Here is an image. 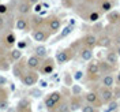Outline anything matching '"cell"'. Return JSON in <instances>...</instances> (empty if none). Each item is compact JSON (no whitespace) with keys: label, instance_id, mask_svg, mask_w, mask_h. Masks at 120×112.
<instances>
[{"label":"cell","instance_id":"cell-1","mask_svg":"<svg viewBox=\"0 0 120 112\" xmlns=\"http://www.w3.org/2000/svg\"><path fill=\"white\" fill-rule=\"evenodd\" d=\"M86 75L90 81H98L100 77H101V71H100V67H98V62H94V60H90V63L87 64V68H86Z\"/></svg>","mask_w":120,"mask_h":112},{"label":"cell","instance_id":"cell-2","mask_svg":"<svg viewBox=\"0 0 120 112\" xmlns=\"http://www.w3.org/2000/svg\"><path fill=\"white\" fill-rule=\"evenodd\" d=\"M60 101H61V93L60 92H53L45 98V107L48 108V111L52 112L55 109V107L59 104Z\"/></svg>","mask_w":120,"mask_h":112},{"label":"cell","instance_id":"cell-3","mask_svg":"<svg viewBox=\"0 0 120 112\" xmlns=\"http://www.w3.org/2000/svg\"><path fill=\"white\" fill-rule=\"evenodd\" d=\"M98 96L101 98L102 104H108L109 101L113 100V92H112V88H105V86H101L98 89Z\"/></svg>","mask_w":120,"mask_h":112},{"label":"cell","instance_id":"cell-4","mask_svg":"<svg viewBox=\"0 0 120 112\" xmlns=\"http://www.w3.org/2000/svg\"><path fill=\"white\" fill-rule=\"evenodd\" d=\"M72 56H74V52L71 51V48L63 49V51H59V52H57V55H56V62H57L59 64H63V63L70 62V60L72 59Z\"/></svg>","mask_w":120,"mask_h":112},{"label":"cell","instance_id":"cell-5","mask_svg":"<svg viewBox=\"0 0 120 112\" xmlns=\"http://www.w3.org/2000/svg\"><path fill=\"white\" fill-rule=\"evenodd\" d=\"M85 100H86V103L94 105L96 108L102 105V101H101V98H100L97 92H87V93L85 94Z\"/></svg>","mask_w":120,"mask_h":112},{"label":"cell","instance_id":"cell-6","mask_svg":"<svg viewBox=\"0 0 120 112\" xmlns=\"http://www.w3.org/2000/svg\"><path fill=\"white\" fill-rule=\"evenodd\" d=\"M81 41L83 42L85 46H87V48H91V49H93V48H96V46H97L98 37L96 36V34H93V33H89V34H86Z\"/></svg>","mask_w":120,"mask_h":112},{"label":"cell","instance_id":"cell-7","mask_svg":"<svg viewBox=\"0 0 120 112\" xmlns=\"http://www.w3.org/2000/svg\"><path fill=\"white\" fill-rule=\"evenodd\" d=\"M22 82L26 86H33V85H36L38 82V75L34 71H29L22 77Z\"/></svg>","mask_w":120,"mask_h":112},{"label":"cell","instance_id":"cell-8","mask_svg":"<svg viewBox=\"0 0 120 112\" xmlns=\"http://www.w3.org/2000/svg\"><path fill=\"white\" fill-rule=\"evenodd\" d=\"M98 67H100L101 74H112L113 71L116 70V66L108 63L106 60H100V62H98Z\"/></svg>","mask_w":120,"mask_h":112},{"label":"cell","instance_id":"cell-9","mask_svg":"<svg viewBox=\"0 0 120 112\" xmlns=\"http://www.w3.org/2000/svg\"><path fill=\"white\" fill-rule=\"evenodd\" d=\"M49 37V33L48 31H45L42 29H36L33 31V38H34V41H37V42H45L46 40Z\"/></svg>","mask_w":120,"mask_h":112},{"label":"cell","instance_id":"cell-10","mask_svg":"<svg viewBox=\"0 0 120 112\" xmlns=\"http://www.w3.org/2000/svg\"><path fill=\"white\" fill-rule=\"evenodd\" d=\"M112 44H113V38L109 34H102L101 37L98 38L97 46H100V48H111Z\"/></svg>","mask_w":120,"mask_h":112},{"label":"cell","instance_id":"cell-11","mask_svg":"<svg viewBox=\"0 0 120 112\" xmlns=\"http://www.w3.org/2000/svg\"><path fill=\"white\" fill-rule=\"evenodd\" d=\"M106 21L109 25H119L120 23V12L116 10H111L106 12Z\"/></svg>","mask_w":120,"mask_h":112},{"label":"cell","instance_id":"cell-12","mask_svg":"<svg viewBox=\"0 0 120 112\" xmlns=\"http://www.w3.org/2000/svg\"><path fill=\"white\" fill-rule=\"evenodd\" d=\"M105 60H106L108 63H111V64H113V66L117 67V64H119V55L116 52V49H115V51L109 49V51L106 52V55H105Z\"/></svg>","mask_w":120,"mask_h":112},{"label":"cell","instance_id":"cell-13","mask_svg":"<svg viewBox=\"0 0 120 112\" xmlns=\"http://www.w3.org/2000/svg\"><path fill=\"white\" fill-rule=\"evenodd\" d=\"M27 67L31 70H37L41 67V58H38L37 55H31L27 59Z\"/></svg>","mask_w":120,"mask_h":112},{"label":"cell","instance_id":"cell-14","mask_svg":"<svg viewBox=\"0 0 120 112\" xmlns=\"http://www.w3.org/2000/svg\"><path fill=\"white\" fill-rule=\"evenodd\" d=\"M48 27H49V31L51 33H56L57 30H60L61 27V22H60L59 18H56V16H53L49 19V22H48Z\"/></svg>","mask_w":120,"mask_h":112},{"label":"cell","instance_id":"cell-15","mask_svg":"<svg viewBox=\"0 0 120 112\" xmlns=\"http://www.w3.org/2000/svg\"><path fill=\"white\" fill-rule=\"evenodd\" d=\"M101 83H102V86L105 88H113L115 86V77L112 74H104V77L101 78Z\"/></svg>","mask_w":120,"mask_h":112},{"label":"cell","instance_id":"cell-16","mask_svg":"<svg viewBox=\"0 0 120 112\" xmlns=\"http://www.w3.org/2000/svg\"><path fill=\"white\" fill-rule=\"evenodd\" d=\"M81 58L85 62L93 60V49L91 48H87V46H83L82 49H81Z\"/></svg>","mask_w":120,"mask_h":112},{"label":"cell","instance_id":"cell-17","mask_svg":"<svg viewBox=\"0 0 120 112\" xmlns=\"http://www.w3.org/2000/svg\"><path fill=\"white\" fill-rule=\"evenodd\" d=\"M30 10H31V4H30L27 0H26V1H22V3H19V4H18V11H19V14L26 15V14H29V12H30Z\"/></svg>","mask_w":120,"mask_h":112},{"label":"cell","instance_id":"cell-18","mask_svg":"<svg viewBox=\"0 0 120 112\" xmlns=\"http://www.w3.org/2000/svg\"><path fill=\"white\" fill-rule=\"evenodd\" d=\"M52 112H71L70 103H67V101H60L59 104L55 107V109Z\"/></svg>","mask_w":120,"mask_h":112},{"label":"cell","instance_id":"cell-19","mask_svg":"<svg viewBox=\"0 0 120 112\" xmlns=\"http://www.w3.org/2000/svg\"><path fill=\"white\" fill-rule=\"evenodd\" d=\"M82 103H81V98L78 97V94H74V97L71 98V101H70V108H71V111H76V109H79V108H82Z\"/></svg>","mask_w":120,"mask_h":112},{"label":"cell","instance_id":"cell-20","mask_svg":"<svg viewBox=\"0 0 120 112\" xmlns=\"http://www.w3.org/2000/svg\"><path fill=\"white\" fill-rule=\"evenodd\" d=\"M55 68V64H53V60L52 59H48L46 63H44V66L41 67V73L42 74H51Z\"/></svg>","mask_w":120,"mask_h":112},{"label":"cell","instance_id":"cell-21","mask_svg":"<svg viewBox=\"0 0 120 112\" xmlns=\"http://www.w3.org/2000/svg\"><path fill=\"white\" fill-rule=\"evenodd\" d=\"M15 26H16V29L18 30L25 31V30H27V27H29V22H27L26 18H18V19H16V23H15Z\"/></svg>","mask_w":120,"mask_h":112},{"label":"cell","instance_id":"cell-22","mask_svg":"<svg viewBox=\"0 0 120 112\" xmlns=\"http://www.w3.org/2000/svg\"><path fill=\"white\" fill-rule=\"evenodd\" d=\"M112 7L113 4L111 3V0H101L100 1V8H101L102 12H109L112 10Z\"/></svg>","mask_w":120,"mask_h":112},{"label":"cell","instance_id":"cell-23","mask_svg":"<svg viewBox=\"0 0 120 112\" xmlns=\"http://www.w3.org/2000/svg\"><path fill=\"white\" fill-rule=\"evenodd\" d=\"M18 111L19 112H30V103L27 100H21L18 103Z\"/></svg>","mask_w":120,"mask_h":112},{"label":"cell","instance_id":"cell-24","mask_svg":"<svg viewBox=\"0 0 120 112\" xmlns=\"http://www.w3.org/2000/svg\"><path fill=\"white\" fill-rule=\"evenodd\" d=\"M100 16H101V12L100 11H91L89 15H87V21H90V22H97L98 19H100Z\"/></svg>","mask_w":120,"mask_h":112},{"label":"cell","instance_id":"cell-25","mask_svg":"<svg viewBox=\"0 0 120 112\" xmlns=\"http://www.w3.org/2000/svg\"><path fill=\"white\" fill-rule=\"evenodd\" d=\"M34 52H36V55H37L38 58H45L46 56V48H45L44 45H38L37 48L34 49Z\"/></svg>","mask_w":120,"mask_h":112},{"label":"cell","instance_id":"cell-26","mask_svg":"<svg viewBox=\"0 0 120 112\" xmlns=\"http://www.w3.org/2000/svg\"><path fill=\"white\" fill-rule=\"evenodd\" d=\"M117 107H119V104H117V100H115L113 98L112 101H109L108 103V108H106V112H113L117 109Z\"/></svg>","mask_w":120,"mask_h":112},{"label":"cell","instance_id":"cell-27","mask_svg":"<svg viewBox=\"0 0 120 112\" xmlns=\"http://www.w3.org/2000/svg\"><path fill=\"white\" fill-rule=\"evenodd\" d=\"M10 55H11V60H14V62H15V60H19L21 58H22V51L18 48V49L11 51V53H10Z\"/></svg>","mask_w":120,"mask_h":112},{"label":"cell","instance_id":"cell-28","mask_svg":"<svg viewBox=\"0 0 120 112\" xmlns=\"http://www.w3.org/2000/svg\"><path fill=\"white\" fill-rule=\"evenodd\" d=\"M81 109H82V112H97L96 107H94V105H91V104H89V103L83 104Z\"/></svg>","mask_w":120,"mask_h":112},{"label":"cell","instance_id":"cell-29","mask_svg":"<svg viewBox=\"0 0 120 112\" xmlns=\"http://www.w3.org/2000/svg\"><path fill=\"white\" fill-rule=\"evenodd\" d=\"M31 23H33V26L36 27V29H38L42 23H44V18H40V16H34L33 18V21H31Z\"/></svg>","mask_w":120,"mask_h":112},{"label":"cell","instance_id":"cell-30","mask_svg":"<svg viewBox=\"0 0 120 112\" xmlns=\"http://www.w3.org/2000/svg\"><path fill=\"white\" fill-rule=\"evenodd\" d=\"M71 31H72V26H67V27H64V29H63V31H61V34H60V38L67 37Z\"/></svg>","mask_w":120,"mask_h":112},{"label":"cell","instance_id":"cell-31","mask_svg":"<svg viewBox=\"0 0 120 112\" xmlns=\"http://www.w3.org/2000/svg\"><path fill=\"white\" fill-rule=\"evenodd\" d=\"M112 92H113V98L115 100H120V86H113Z\"/></svg>","mask_w":120,"mask_h":112},{"label":"cell","instance_id":"cell-32","mask_svg":"<svg viewBox=\"0 0 120 112\" xmlns=\"http://www.w3.org/2000/svg\"><path fill=\"white\" fill-rule=\"evenodd\" d=\"M6 40H7V44H10V45L14 44V42H15V36H14V34H8Z\"/></svg>","mask_w":120,"mask_h":112},{"label":"cell","instance_id":"cell-33","mask_svg":"<svg viewBox=\"0 0 120 112\" xmlns=\"http://www.w3.org/2000/svg\"><path fill=\"white\" fill-rule=\"evenodd\" d=\"M113 42H115L116 45H120V31L116 33V36L113 37Z\"/></svg>","mask_w":120,"mask_h":112},{"label":"cell","instance_id":"cell-34","mask_svg":"<svg viewBox=\"0 0 120 112\" xmlns=\"http://www.w3.org/2000/svg\"><path fill=\"white\" fill-rule=\"evenodd\" d=\"M7 12V6L6 4H0V14H4Z\"/></svg>","mask_w":120,"mask_h":112},{"label":"cell","instance_id":"cell-35","mask_svg":"<svg viewBox=\"0 0 120 112\" xmlns=\"http://www.w3.org/2000/svg\"><path fill=\"white\" fill-rule=\"evenodd\" d=\"M63 6H66V7H71V6H72V0H63Z\"/></svg>","mask_w":120,"mask_h":112},{"label":"cell","instance_id":"cell-36","mask_svg":"<svg viewBox=\"0 0 120 112\" xmlns=\"http://www.w3.org/2000/svg\"><path fill=\"white\" fill-rule=\"evenodd\" d=\"M7 107H8L7 101H0V109H6Z\"/></svg>","mask_w":120,"mask_h":112},{"label":"cell","instance_id":"cell-37","mask_svg":"<svg viewBox=\"0 0 120 112\" xmlns=\"http://www.w3.org/2000/svg\"><path fill=\"white\" fill-rule=\"evenodd\" d=\"M82 71H76V73H75V75H74V78L75 79H81V78H82Z\"/></svg>","mask_w":120,"mask_h":112},{"label":"cell","instance_id":"cell-38","mask_svg":"<svg viewBox=\"0 0 120 112\" xmlns=\"http://www.w3.org/2000/svg\"><path fill=\"white\" fill-rule=\"evenodd\" d=\"M115 82H116V85H119L120 86V71L116 74V77H115Z\"/></svg>","mask_w":120,"mask_h":112},{"label":"cell","instance_id":"cell-39","mask_svg":"<svg viewBox=\"0 0 120 112\" xmlns=\"http://www.w3.org/2000/svg\"><path fill=\"white\" fill-rule=\"evenodd\" d=\"M6 83H7V79L0 75V86H3V85H6Z\"/></svg>","mask_w":120,"mask_h":112},{"label":"cell","instance_id":"cell-40","mask_svg":"<svg viewBox=\"0 0 120 112\" xmlns=\"http://www.w3.org/2000/svg\"><path fill=\"white\" fill-rule=\"evenodd\" d=\"M31 94H34V97H40V96H41V92H40V90H33Z\"/></svg>","mask_w":120,"mask_h":112},{"label":"cell","instance_id":"cell-41","mask_svg":"<svg viewBox=\"0 0 120 112\" xmlns=\"http://www.w3.org/2000/svg\"><path fill=\"white\" fill-rule=\"evenodd\" d=\"M41 8H42V4L37 3V4H36V12H40V11H41Z\"/></svg>","mask_w":120,"mask_h":112},{"label":"cell","instance_id":"cell-42","mask_svg":"<svg viewBox=\"0 0 120 112\" xmlns=\"http://www.w3.org/2000/svg\"><path fill=\"white\" fill-rule=\"evenodd\" d=\"M74 93L75 94H79L81 93V88L79 86H74Z\"/></svg>","mask_w":120,"mask_h":112},{"label":"cell","instance_id":"cell-43","mask_svg":"<svg viewBox=\"0 0 120 112\" xmlns=\"http://www.w3.org/2000/svg\"><path fill=\"white\" fill-rule=\"evenodd\" d=\"M27 1H29V3L31 4V6H36L37 3H40V0H27Z\"/></svg>","mask_w":120,"mask_h":112},{"label":"cell","instance_id":"cell-44","mask_svg":"<svg viewBox=\"0 0 120 112\" xmlns=\"http://www.w3.org/2000/svg\"><path fill=\"white\" fill-rule=\"evenodd\" d=\"M25 46H26V42H19V44H18V48H19V49H22Z\"/></svg>","mask_w":120,"mask_h":112},{"label":"cell","instance_id":"cell-45","mask_svg":"<svg viewBox=\"0 0 120 112\" xmlns=\"http://www.w3.org/2000/svg\"><path fill=\"white\" fill-rule=\"evenodd\" d=\"M40 85H41V88H46V86H48L46 81H41V82H40Z\"/></svg>","mask_w":120,"mask_h":112},{"label":"cell","instance_id":"cell-46","mask_svg":"<svg viewBox=\"0 0 120 112\" xmlns=\"http://www.w3.org/2000/svg\"><path fill=\"white\" fill-rule=\"evenodd\" d=\"M3 25H4V18L0 15V27H3Z\"/></svg>","mask_w":120,"mask_h":112},{"label":"cell","instance_id":"cell-47","mask_svg":"<svg viewBox=\"0 0 120 112\" xmlns=\"http://www.w3.org/2000/svg\"><path fill=\"white\" fill-rule=\"evenodd\" d=\"M116 52H117V55H119V58H120V45H116Z\"/></svg>","mask_w":120,"mask_h":112}]
</instances>
